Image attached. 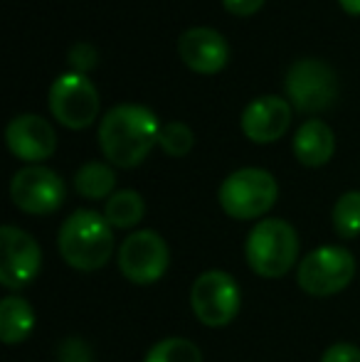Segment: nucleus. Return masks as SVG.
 Masks as SVG:
<instances>
[{
	"mask_svg": "<svg viewBox=\"0 0 360 362\" xmlns=\"http://www.w3.org/2000/svg\"><path fill=\"white\" fill-rule=\"evenodd\" d=\"M74 187L87 200H104V197L109 200L116 187V173L106 163H84L77 170V175H74Z\"/></svg>",
	"mask_w": 360,
	"mask_h": 362,
	"instance_id": "17",
	"label": "nucleus"
},
{
	"mask_svg": "<svg viewBox=\"0 0 360 362\" xmlns=\"http://www.w3.org/2000/svg\"><path fill=\"white\" fill-rule=\"evenodd\" d=\"M91 348L84 338H64L57 345V362H91Z\"/></svg>",
	"mask_w": 360,
	"mask_h": 362,
	"instance_id": "22",
	"label": "nucleus"
},
{
	"mask_svg": "<svg viewBox=\"0 0 360 362\" xmlns=\"http://www.w3.org/2000/svg\"><path fill=\"white\" fill-rule=\"evenodd\" d=\"M356 276V257L346 247L326 244L298 262L296 267V284L303 293L313 298H328V296L341 293Z\"/></svg>",
	"mask_w": 360,
	"mask_h": 362,
	"instance_id": "5",
	"label": "nucleus"
},
{
	"mask_svg": "<svg viewBox=\"0 0 360 362\" xmlns=\"http://www.w3.org/2000/svg\"><path fill=\"white\" fill-rule=\"evenodd\" d=\"M321 362H360V348L353 343H333L321 355Z\"/></svg>",
	"mask_w": 360,
	"mask_h": 362,
	"instance_id": "24",
	"label": "nucleus"
},
{
	"mask_svg": "<svg viewBox=\"0 0 360 362\" xmlns=\"http://www.w3.org/2000/svg\"><path fill=\"white\" fill-rule=\"evenodd\" d=\"M242 288L222 269L202 272L190 286V310L205 328H225L240 315Z\"/></svg>",
	"mask_w": 360,
	"mask_h": 362,
	"instance_id": "6",
	"label": "nucleus"
},
{
	"mask_svg": "<svg viewBox=\"0 0 360 362\" xmlns=\"http://www.w3.org/2000/svg\"><path fill=\"white\" fill-rule=\"evenodd\" d=\"M10 197L25 215H52L64 205L67 187L54 170L45 165H28L10 180Z\"/></svg>",
	"mask_w": 360,
	"mask_h": 362,
	"instance_id": "9",
	"label": "nucleus"
},
{
	"mask_svg": "<svg viewBox=\"0 0 360 362\" xmlns=\"http://www.w3.org/2000/svg\"><path fill=\"white\" fill-rule=\"evenodd\" d=\"M180 59L197 74H217L227 64V40L212 28H190L178 40Z\"/></svg>",
	"mask_w": 360,
	"mask_h": 362,
	"instance_id": "13",
	"label": "nucleus"
},
{
	"mask_svg": "<svg viewBox=\"0 0 360 362\" xmlns=\"http://www.w3.org/2000/svg\"><path fill=\"white\" fill-rule=\"evenodd\" d=\"M343 10L351 15H360V0H341Z\"/></svg>",
	"mask_w": 360,
	"mask_h": 362,
	"instance_id": "26",
	"label": "nucleus"
},
{
	"mask_svg": "<svg viewBox=\"0 0 360 362\" xmlns=\"http://www.w3.org/2000/svg\"><path fill=\"white\" fill-rule=\"evenodd\" d=\"M163 126L149 106L119 104L99 124V146L116 168H136L149 158Z\"/></svg>",
	"mask_w": 360,
	"mask_h": 362,
	"instance_id": "1",
	"label": "nucleus"
},
{
	"mask_svg": "<svg viewBox=\"0 0 360 362\" xmlns=\"http://www.w3.org/2000/svg\"><path fill=\"white\" fill-rule=\"evenodd\" d=\"M286 94L298 111H323L336 101V72L321 59H298L286 72Z\"/></svg>",
	"mask_w": 360,
	"mask_h": 362,
	"instance_id": "11",
	"label": "nucleus"
},
{
	"mask_svg": "<svg viewBox=\"0 0 360 362\" xmlns=\"http://www.w3.org/2000/svg\"><path fill=\"white\" fill-rule=\"evenodd\" d=\"M217 200L227 217L257 219L272 210L279 200L277 177L265 168H240L222 180Z\"/></svg>",
	"mask_w": 360,
	"mask_h": 362,
	"instance_id": "4",
	"label": "nucleus"
},
{
	"mask_svg": "<svg viewBox=\"0 0 360 362\" xmlns=\"http://www.w3.org/2000/svg\"><path fill=\"white\" fill-rule=\"evenodd\" d=\"M158 146L163 148L168 156L173 158H182L192 151L195 146V136H192V129L182 121H170L161 129L158 136Z\"/></svg>",
	"mask_w": 360,
	"mask_h": 362,
	"instance_id": "21",
	"label": "nucleus"
},
{
	"mask_svg": "<svg viewBox=\"0 0 360 362\" xmlns=\"http://www.w3.org/2000/svg\"><path fill=\"white\" fill-rule=\"evenodd\" d=\"M242 131L255 144H272L286 134L291 124V106L281 96H262L242 111Z\"/></svg>",
	"mask_w": 360,
	"mask_h": 362,
	"instance_id": "14",
	"label": "nucleus"
},
{
	"mask_svg": "<svg viewBox=\"0 0 360 362\" xmlns=\"http://www.w3.org/2000/svg\"><path fill=\"white\" fill-rule=\"evenodd\" d=\"M99 91L87 74H59L50 89V109L67 129H87L99 114Z\"/></svg>",
	"mask_w": 360,
	"mask_h": 362,
	"instance_id": "8",
	"label": "nucleus"
},
{
	"mask_svg": "<svg viewBox=\"0 0 360 362\" xmlns=\"http://www.w3.org/2000/svg\"><path fill=\"white\" fill-rule=\"evenodd\" d=\"M245 259L252 274L262 279H281L298 262V232L279 217H267L250 229Z\"/></svg>",
	"mask_w": 360,
	"mask_h": 362,
	"instance_id": "3",
	"label": "nucleus"
},
{
	"mask_svg": "<svg viewBox=\"0 0 360 362\" xmlns=\"http://www.w3.org/2000/svg\"><path fill=\"white\" fill-rule=\"evenodd\" d=\"M5 141L15 158L28 163H42L57 151V134L42 116L20 114L5 129Z\"/></svg>",
	"mask_w": 360,
	"mask_h": 362,
	"instance_id": "12",
	"label": "nucleus"
},
{
	"mask_svg": "<svg viewBox=\"0 0 360 362\" xmlns=\"http://www.w3.org/2000/svg\"><path fill=\"white\" fill-rule=\"evenodd\" d=\"M42 269V249L30 232L13 224L0 229V284L20 291L37 279Z\"/></svg>",
	"mask_w": 360,
	"mask_h": 362,
	"instance_id": "10",
	"label": "nucleus"
},
{
	"mask_svg": "<svg viewBox=\"0 0 360 362\" xmlns=\"http://www.w3.org/2000/svg\"><path fill=\"white\" fill-rule=\"evenodd\" d=\"M96 62H99V52H96V49L87 42H79L69 49V64L74 67V72L87 74L89 69L96 67Z\"/></svg>",
	"mask_w": 360,
	"mask_h": 362,
	"instance_id": "23",
	"label": "nucleus"
},
{
	"mask_svg": "<svg viewBox=\"0 0 360 362\" xmlns=\"http://www.w3.org/2000/svg\"><path fill=\"white\" fill-rule=\"evenodd\" d=\"M146 215V202L136 190H119L106 200L104 217L114 229H134Z\"/></svg>",
	"mask_w": 360,
	"mask_h": 362,
	"instance_id": "18",
	"label": "nucleus"
},
{
	"mask_svg": "<svg viewBox=\"0 0 360 362\" xmlns=\"http://www.w3.org/2000/svg\"><path fill=\"white\" fill-rule=\"evenodd\" d=\"M59 257L74 272H99L114 257V227L94 210H77L62 222L57 232Z\"/></svg>",
	"mask_w": 360,
	"mask_h": 362,
	"instance_id": "2",
	"label": "nucleus"
},
{
	"mask_svg": "<svg viewBox=\"0 0 360 362\" xmlns=\"http://www.w3.org/2000/svg\"><path fill=\"white\" fill-rule=\"evenodd\" d=\"M336 153V136L328 129V124L318 119H311L298 126L294 136V156L301 165L306 168H321Z\"/></svg>",
	"mask_w": 360,
	"mask_h": 362,
	"instance_id": "15",
	"label": "nucleus"
},
{
	"mask_svg": "<svg viewBox=\"0 0 360 362\" xmlns=\"http://www.w3.org/2000/svg\"><path fill=\"white\" fill-rule=\"evenodd\" d=\"M35 330V308L23 296H5L0 300V340L5 345H20Z\"/></svg>",
	"mask_w": 360,
	"mask_h": 362,
	"instance_id": "16",
	"label": "nucleus"
},
{
	"mask_svg": "<svg viewBox=\"0 0 360 362\" xmlns=\"http://www.w3.org/2000/svg\"><path fill=\"white\" fill-rule=\"evenodd\" d=\"M333 229L341 239L360 237V190H348L336 200L331 212Z\"/></svg>",
	"mask_w": 360,
	"mask_h": 362,
	"instance_id": "19",
	"label": "nucleus"
},
{
	"mask_svg": "<svg viewBox=\"0 0 360 362\" xmlns=\"http://www.w3.org/2000/svg\"><path fill=\"white\" fill-rule=\"evenodd\" d=\"M222 3H225V8L230 10V13L247 18V15H255L257 10L265 5V0H222Z\"/></svg>",
	"mask_w": 360,
	"mask_h": 362,
	"instance_id": "25",
	"label": "nucleus"
},
{
	"mask_svg": "<svg viewBox=\"0 0 360 362\" xmlns=\"http://www.w3.org/2000/svg\"><path fill=\"white\" fill-rule=\"evenodd\" d=\"M170 249L153 229L131 232L119 247V272L136 286H151L168 272Z\"/></svg>",
	"mask_w": 360,
	"mask_h": 362,
	"instance_id": "7",
	"label": "nucleus"
},
{
	"mask_svg": "<svg viewBox=\"0 0 360 362\" xmlns=\"http://www.w3.org/2000/svg\"><path fill=\"white\" fill-rule=\"evenodd\" d=\"M144 362H202V350L187 338H163L151 345Z\"/></svg>",
	"mask_w": 360,
	"mask_h": 362,
	"instance_id": "20",
	"label": "nucleus"
}]
</instances>
